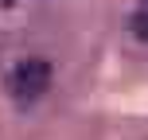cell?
<instances>
[{
	"label": "cell",
	"mask_w": 148,
	"mask_h": 140,
	"mask_svg": "<svg viewBox=\"0 0 148 140\" xmlns=\"http://www.w3.org/2000/svg\"><path fill=\"white\" fill-rule=\"evenodd\" d=\"M0 4H12V0H0Z\"/></svg>",
	"instance_id": "3957f363"
},
{
	"label": "cell",
	"mask_w": 148,
	"mask_h": 140,
	"mask_svg": "<svg viewBox=\"0 0 148 140\" xmlns=\"http://www.w3.org/2000/svg\"><path fill=\"white\" fill-rule=\"evenodd\" d=\"M47 86H51V66H47L43 59H27V62H20V66L12 70V78H8V94H12L16 105H31V101H39V97L47 94Z\"/></svg>",
	"instance_id": "6da1fadb"
},
{
	"label": "cell",
	"mask_w": 148,
	"mask_h": 140,
	"mask_svg": "<svg viewBox=\"0 0 148 140\" xmlns=\"http://www.w3.org/2000/svg\"><path fill=\"white\" fill-rule=\"evenodd\" d=\"M133 31H136V39L148 43V0L136 4V12H133Z\"/></svg>",
	"instance_id": "7a4b0ae2"
}]
</instances>
